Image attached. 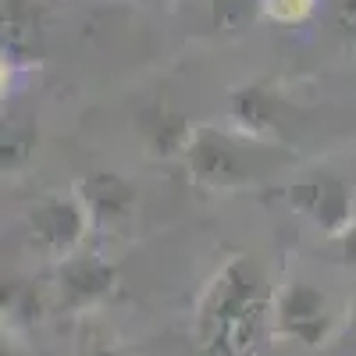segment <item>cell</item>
<instances>
[{"label": "cell", "instance_id": "obj_1", "mask_svg": "<svg viewBox=\"0 0 356 356\" xmlns=\"http://www.w3.org/2000/svg\"><path fill=\"white\" fill-rule=\"evenodd\" d=\"M285 324L296 335L317 339V328L324 324V317H321V296L310 292V289L289 292V300H285Z\"/></svg>", "mask_w": 356, "mask_h": 356}, {"label": "cell", "instance_id": "obj_2", "mask_svg": "<svg viewBox=\"0 0 356 356\" xmlns=\"http://www.w3.org/2000/svg\"><path fill=\"white\" fill-rule=\"evenodd\" d=\"M193 164L207 178H228L235 171V157L225 150L218 139H200L196 150H193Z\"/></svg>", "mask_w": 356, "mask_h": 356}, {"label": "cell", "instance_id": "obj_3", "mask_svg": "<svg viewBox=\"0 0 356 356\" xmlns=\"http://www.w3.org/2000/svg\"><path fill=\"white\" fill-rule=\"evenodd\" d=\"M33 225H36V235H54L57 243L72 239V235H75V228H79L75 214L68 211L65 203H47L40 214H33Z\"/></svg>", "mask_w": 356, "mask_h": 356}, {"label": "cell", "instance_id": "obj_4", "mask_svg": "<svg viewBox=\"0 0 356 356\" xmlns=\"http://www.w3.org/2000/svg\"><path fill=\"white\" fill-rule=\"evenodd\" d=\"M65 282L72 289H82L89 296V292H100V285L107 282V271H100V267H93V264H79V267H72V271H68Z\"/></svg>", "mask_w": 356, "mask_h": 356}, {"label": "cell", "instance_id": "obj_5", "mask_svg": "<svg viewBox=\"0 0 356 356\" xmlns=\"http://www.w3.org/2000/svg\"><path fill=\"white\" fill-rule=\"evenodd\" d=\"M353 253H356V239H353Z\"/></svg>", "mask_w": 356, "mask_h": 356}, {"label": "cell", "instance_id": "obj_6", "mask_svg": "<svg viewBox=\"0 0 356 356\" xmlns=\"http://www.w3.org/2000/svg\"><path fill=\"white\" fill-rule=\"evenodd\" d=\"M100 356H104V353H100Z\"/></svg>", "mask_w": 356, "mask_h": 356}]
</instances>
